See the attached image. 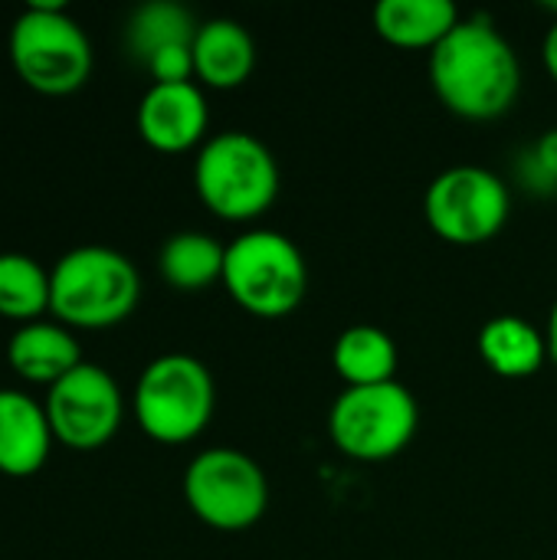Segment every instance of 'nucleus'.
Instances as JSON below:
<instances>
[{
    "mask_svg": "<svg viewBox=\"0 0 557 560\" xmlns=\"http://www.w3.org/2000/svg\"><path fill=\"white\" fill-rule=\"evenodd\" d=\"M397 341L378 325H351L335 338L332 368L345 387H374L387 384L397 374Z\"/></svg>",
    "mask_w": 557,
    "mask_h": 560,
    "instance_id": "f3484780",
    "label": "nucleus"
},
{
    "mask_svg": "<svg viewBox=\"0 0 557 560\" xmlns=\"http://www.w3.org/2000/svg\"><path fill=\"white\" fill-rule=\"evenodd\" d=\"M184 502L213 532H246L269 509V482L253 456L210 446L184 469Z\"/></svg>",
    "mask_w": 557,
    "mask_h": 560,
    "instance_id": "6e6552de",
    "label": "nucleus"
},
{
    "mask_svg": "<svg viewBox=\"0 0 557 560\" xmlns=\"http://www.w3.org/2000/svg\"><path fill=\"white\" fill-rule=\"evenodd\" d=\"M420 427L417 397L401 384L345 387L328 410V436L348 459L384 463L410 446Z\"/></svg>",
    "mask_w": 557,
    "mask_h": 560,
    "instance_id": "0eeeda50",
    "label": "nucleus"
},
{
    "mask_svg": "<svg viewBox=\"0 0 557 560\" xmlns=\"http://www.w3.org/2000/svg\"><path fill=\"white\" fill-rule=\"evenodd\" d=\"M430 85L456 118L496 121L522 92V62L489 16H463L430 52Z\"/></svg>",
    "mask_w": 557,
    "mask_h": 560,
    "instance_id": "f257e3e1",
    "label": "nucleus"
},
{
    "mask_svg": "<svg viewBox=\"0 0 557 560\" xmlns=\"http://www.w3.org/2000/svg\"><path fill=\"white\" fill-rule=\"evenodd\" d=\"M53 440L46 404L23 390L0 387V472L13 479L39 472L49 459Z\"/></svg>",
    "mask_w": 557,
    "mask_h": 560,
    "instance_id": "f8f14e48",
    "label": "nucleus"
},
{
    "mask_svg": "<svg viewBox=\"0 0 557 560\" xmlns=\"http://www.w3.org/2000/svg\"><path fill=\"white\" fill-rule=\"evenodd\" d=\"M194 79L207 89H236L256 69V43L240 20L213 16L194 33Z\"/></svg>",
    "mask_w": 557,
    "mask_h": 560,
    "instance_id": "ddd939ff",
    "label": "nucleus"
},
{
    "mask_svg": "<svg viewBox=\"0 0 557 560\" xmlns=\"http://www.w3.org/2000/svg\"><path fill=\"white\" fill-rule=\"evenodd\" d=\"M512 213L509 184L479 164L440 171L423 194L427 226L453 246H479L502 233Z\"/></svg>",
    "mask_w": 557,
    "mask_h": 560,
    "instance_id": "1a4fd4ad",
    "label": "nucleus"
},
{
    "mask_svg": "<svg viewBox=\"0 0 557 560\" xmlns=\"http://www.w3.org/2000/svg\"><path fill=\"white\" fill-rule=\"evenodd\" d=\"M10 62L30 89L66 95L85 85L92 43L59 0H33L10 26Z\"/></svg>",
    "mask_w": 557,
    "mask_h": 560,
    "instance_id": "20e7f679",
    "label": "nucleus"
},
{
    "mask_svg": "<svg viewBox=\"0 0 557 560\" xmlns=\"http://www.w3.org/2000/svg\"><path fill=\"white\" fill-rule=\"evenodd\" d=\"M138 135L164 154H181L207 141L210 105L197 82H151L135 112Z\"/></svg>",
    "mask_w": 557,
    "mask_h": 560,
    "instance_id": "9b49d317",
    "label": "nucleus"
},
{
    "mask_svg": "<svg viewBox=\"0 0 557 560\" xmlns=\"http://www.w3.org/2000/svg\"><path fill=\"white\" fill-rule=\"evenodd\" d=\"M227 246L204 230H181L158 253L161 279L177 292H204L223 279Z\"/></svg>",
    "mask_w": 557,
    "mask_h": 560,
    "instance_id": "a211bd4d",
    "label": "nucleus"
},
{
    "mask_svg": "<svg viewBox=\"0 0 557 560\" xmlns=\"http://www.w3.org/2000/svg\"><path fill=\"white\" fill-rule=\"evenodd\" d=\"M197 26L200 23L194 20V13L187 7H181L174 0H148L131 10V16L125 23V46L144 66L154 52H161L167 46L194 43Z\"/></svg>",
    "mask_w": 557,
    "mask_h": 560,
    "instance_id": "6ab92c4d",
    "label": "nucleus"
},
{
    "mask_svg": "<svg viewBox=\"0 0 557 560\" xmlns=\"http://www.w3.org/2000/svg\"><path fill=\"white\" fill-rule=\"evenodd\" d=\"M374 30L397 49H437L463 20L453 0H381Z\"/></svg>",
    "mask_w": 557,
    "mask_h": 560,
    "instance_id": "2eb2a0df",
    "label": "nucleus"
},
{
    "mask_svg": "<svg viewBox=\"0 0 557 560\" xmlns=\"http://www.w3.org/2000/svg\"><path fill=\"white\" fill-rule=\"evenodd\" d=\"M46 417L53 436L79 453L102 450L121 427L125 400L115 377L92 361H82L46 394Z\"/></svg>",
    "mask_w": 557,
    "mask_h": 560,
    "instance_id": "9d476101",
    "label": "nucleus"
},
{
    "mask_svg": "<svg viewBox=\"0 0 557 560\" xmlns=\"http://www.w3.org/2000/svg\"><path fill=\"white\" fill-rule=\"evenodd\" d=\"M49 312V269L26 253H0V315L26 325Z\"/></svg>",
    "mask_w": 557,
    "mask_h": 560,
    "instance_id": "aec40b11",
    "label": "nucleus"
},
{
    "mask_svg": "<svg viewBox=\"0 0 557 560\" xmlns=\"http://www.w3.org/2000/svg\"><path fill=\"white\" fill-rule=\"evenodd\" d=\"M545 345H548V358L557 364V299L548 312V328H545Z\"/></svg>",
    "mask_w": 557,
    "mask_h": 560,
    "instance_id": "b1692460",
    "label": "nucleus"
},
{
    "mask_svg": "<svg viewBox=\"0 0 557 560\" xmlns=\"http://www.w3.org/2000/svg\"><path fill=\"white\" fill-rule=\"evenodd\" d=\"M144 69L154 82H194V49H190V43L167 46V49L154 52L144 62Z\"/></svg>",
    "mask_w": 557,
    "mask_h": 560,
    "instance_id": "4be33fe9",
    "label": "nucleus"
},
{
    "mask_svg": "<svg viewBox=\"0 0 557 560\" xmlns=\"http://www.w3.org/2000/svg\"><path fill=\"white\" fill-rule=\"evenodd\" d=\"M515 180L535 197H557V128H548L515 154Z\"/></svg>",
    "mask_w": 557,
    "mask_h": 560,
    "instance_id": "412c9836",
    "label": "nucleus"
},
{
    "mask_svg": "<svg viewBox=\"0 0 557 560\" xmlns=\"http://www.w3.org/2000/svg\"><path fill=\"white\" fill-rule=\"evenodd\" d=\"M220 282L243 312L256 318H286L305 299L309 266L286 233L246 230L227 243Z\"/></svg>",
    "mask_w": 557,
    "mask_h": 560,
    "instance_id": "423d86ee",
    "label": "nucleus"
},
{
    "mask_svg": "<svg viewBox=\"0 0 557 560\" xmlns=\"http://www.w3.org/2000/svg\"><path fill=\"white\" fill-rule=\"evenodd\" d=\"M131 407L138 427L154 443H190L213 420L217 384L204 361L184 351H171L144 364Z\"/></svg>",
    "mask_w": 557,
    "mask_h": 560,
    "instance_id": "39448f33",
    "label": "nucleus"
},
{
    "mask_svg": "<svg viewBox=\"0 0 557 560\" xmlns=\"http://www.w3.org/2000/svg\"><path fill=\"white\" fill-rule=\"evenodd\" d=\"M138 299V269L112 246H72L49 269V312L69 328H112L135 312Z\"/></svg>",
    "mask_w": 557,
    "mask_h": 560,
    "instance_id": "f03ea898",
    "label": "nucleus"
},
{
    "mask_svg": "<svg viewBox=\"0 0 557 560\" xmlns=\"http://www.w3.org/2000/svg\"><path fill=\"white\" fill-rule=\"evenodd\" d=\"M555 200H557V197H555Z\"/></svg>",
    "mask_w": 557,
    "mask_h": 560,
    "instance_id": "393cba45",
    "label": "nucleus"
},
{
    "mask_svg": "<svg viewBox=\"0 0 557 560\" xmlns=\"http://www.w3.org/2000/svg\"><path fill=\"white\" fill-rule=\"evenodd\" d=\"M542 62H545V72L552 75V82L557 85V20L548 26L545 39H542Z\"/></svg>",
    "mask_w": 557,
    "mask_h": 560,
    "instance_id": "5701e85b",
    "label": "nucleus"
},
{
    "mask_svg": "<svg viewBox=\"0 0 557 560\" xmlns=\"http://www.w3.org/2000/svg\"><path fill=\"white\" fill-rule=\"evenodd\" d=\"M476 348H479L483 364L492 374L506 377V381L532 377L548 361L545 331H538L522 315H496V318H489L479 328Z\"/></svg>",
    "mask_w": 557,
    "mask_h": 560,
    "instance_id": "dca6fc26",
    "label": "nucleus"
},
{
    "mask_svg": "<svg viewBox=\"0 0 557 560\" xmlns=\"http://www.w3.org/2000/svg\"><path fill=\"white\" fill-rule=\"evenodd\" d=\"M7 364L33 384H56L82 364V348L62 322H26L7 341Z\"/></svg>",
    "mask_w": 557,
    "mask_h": 560,
    "instance_id": "4468645a",
    "label": "nucleus"
},
{
    "mask_svg": "<svg viewBox=\"0 0 557 560\" xmlns=\"http://www.w3.org/2000/svg\"><path fill=\"white\" fill-rule=\"evenodd\" d=\"M194 187L200 203L230 223L263 217L279 197V164L266 141L227 128L210 135L194 158Z\"/></svg>",
    "mask_w": 557,
    "mask_h": 560,
    "instance_id": "7ed1b4c3",
    "label": "nucleus"
}]
</instances>
